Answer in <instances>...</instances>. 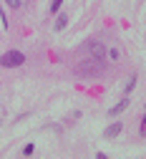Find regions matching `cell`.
I'll use <instances>...</instances> for the list:
<instances>
[{"label": "cell", "instance_id": "6da1fadb", "mask_svg": "<svg viewBox=\"0 0 146 159\" xmlns=\"http://www.w3.org/2000/svg\"><path fill=\"white\" fill-rule=\"evenodd\" d=\"M106 71V58H96V56H88L86 53V61H81L76 63V73L78 76H98Z\"/></svg>", "mask_w": 146, "mask_h": 159}, {"label": "cell", "instance_id": "7a4b0ae2", "mask_svg": "<svg viewBox=\"0 0 146 159\" xmlns=\"http://www.w3.org/2000/svg\"><path fill=\"white\" fill-rule=\"evenodd\" d=\"M23 63H25V56L20 51H5L3 56H0V66H5V68H18Z\"/></svg>", "mask_w": 146, "mask_h": 159}, {"label": "cell", "instance_id": "3957f363", "mask_svg": "<svg viewBox=\"0 0 146 159\" xmlns=\"http://www.w3.org/2000/svg\"><path fill=\"white\" fill-rule=\"evenodd\" d=\"M121 126H123V124H118V121H116V124H111V126L106 129V139H113V136H118V134H121Z\"/></svg>", "mask_w": 146, "mask_h": 159}, {"label": "cell", "instance_id": "277c9868", "mask_svg": "<svg viewBox=\"0 0 146 159\" xmlns=\"http://www.w3.org/2000/svg\"><path fill=\"white\" fill-rule=\"evenodd\" d=\"M126 106H129V98H121V101H118V104H116V106H113L108 114H111V116H116V114H121V111L126 109Z\"/></svg>", "mask_w": 146, "mask_h": 159}, {"label": "cell", "instance_id": "5b68a950", "mask_svg": "<svg viewBox=\"0 0 146 159\" xmlns=\"http://www.w3.org/2000/svg\"><path fill=\"white\" fill-rule=\"evenodd\" d=\"M68 25V18L66 15H58V20H55V30H63Z\"/></svg>", "mask_w": 146, "mask_h": 159}, {"label": "cell", "instance_id": "8992f818", "mask_svg": "<svg viewBox=\"0 0 146 159\" xmlns=\"http://www.w3.org/2000/svg\"><path fill=\"white\" fill-rule=\"evenodd\" d=\"M60 5H63V0H53V5H51V10L55 13V10H60Z\"/></svg>", "mask_w": 146, "mask_h": 159}, {"label": "cell", "instance_id": "52a82bcc", "mask_svg": "<svg viewBox=\"0 0 146 159\" xmlns=\"http://www.w3.org/2000/svg\"><path fill=\"white\" fill-rule=\"evenodd\" d=\"M134 84H136V76H131V78H129V84H126V93L134 89Z\"/></svg>", "mask_w": 146, "mask_h": 159}, {"label": "cell", "instance_id": "ba28073f", "mask_svg": "<svg viewBox=\"0 0 146 159\" xmlns=\"http://www.w3.org/2000/svg\"><path fill=\"white\" fill-rule=\"evenodd\" d=\"M5 5H10V8H20V0H5Z\"/></svg>", "mask_w": 146, "mask_h": 159}, {"label": "cell", "instance_id": "9c48e42d", "mask_svg": "<svg viewBox=\"0 0 146 159\" xmlns=\"http://www.w3.org/2000/svg\"><path fill=\"white\" fill-rule=\"evenodd\" d=\"M23 154H25V157L33 154V144H25V147H23Z\"/></svg>", "mask_w": 146, "mask_h": 159}, {"label": "cell", "instance_id": "30bf717a", "mask_svg": "<svg viewBox=\"0 0 146 159\" xmlns=\"http://www.w3.org/2000/svg\"><path fill=\"white\" fill-rule=\"evenodd\" d=\"M108 56H111V61H116V58H118V51H116V48H111V51H108Z\"/></svg>", "mask_w": 146, "mask_h": 159}, {"label": "cell", "instance_id": "8fae6325", "mask_svg": "<svg viewBox=\"0 0 146 159\" xmlns=\"http://www.w3.org/2000/svg\"><path fill=\"white\" fill-rule=\"evenodd\" d=\"M141 134L146 136V114H144V121H141Z\"/></svg>", "mask_w": 146, "mask_h": 159}]
</instances>
